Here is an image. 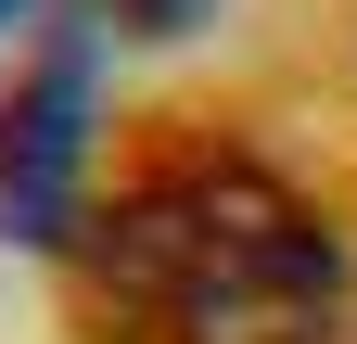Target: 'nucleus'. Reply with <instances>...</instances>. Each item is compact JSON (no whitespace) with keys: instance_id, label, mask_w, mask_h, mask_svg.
<instances>
[{"instance_id":"obj_1","label":"nucleus","mask_w":357,"mask_h":344,"mask_svg":"<svg viewBox=\"0 0 357 344\" xmlns=\"http://www.w3.org/2000/svg\"><path fill=\"white\" fill-rule=\"evenodd\" d=\"M77 306L102 344H332L344 242L255 153H166L77 230Z\"/></svg>"},{"instance_id":"obj_2","label":"nucleus","mask_w":357,"mask_h":344,"mask_svg":"<svg viewBox=\"0 0 357 344\" xmlns=\"http://www.w3.org/2000/svg\"><path fill=\"white\" fill-rule=\"evenodd\" d=\"M89 141H102V38L64 26L52 52L13 77L0 102V230L13 242H77V191H89Z\"/></svg>"},{"instance_id":"obj_3","label":"nucleus","mask_w":357,"mask_h":344,"mask_svg":"<svg viewBox=\"0 0 357 344\" xmlns=\"http://www.w3.org/2000/svg\"><path fill=\"white\" fill-rule=\"evenodd\" d=\"M128 13H141V38H192V26H204V0H128Z\"/></svg>"},{"instance_id":"obj_4","label":"nucleus","mask_w":357,"mask_h":344,"mask_svg":"<svg viewBox=\"0 0 357 344\" xmlns=\"http://www.w3.org/2000/svg\"><path fill=\"white\" fill-rule=\"evenodd\" d=\"M0 13H26V0H0Z\"/></svg>"}]
</instances>
